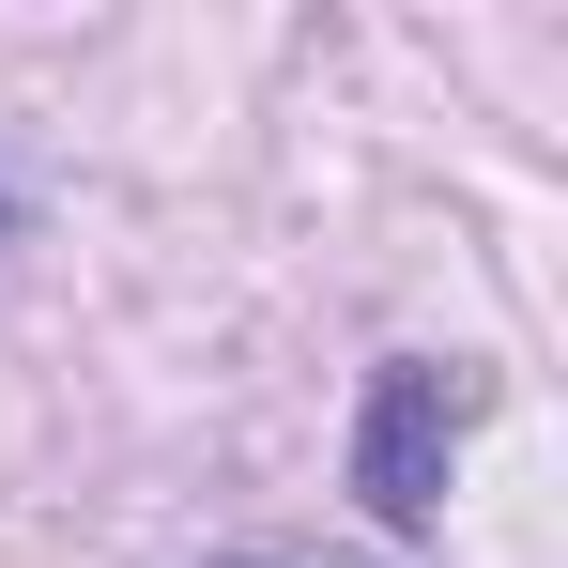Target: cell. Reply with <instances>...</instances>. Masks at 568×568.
<instances>
[{
    "label": "cell",
    "mask_w": 568,
    "mask_h": 568,
    "mask_svg": "<svg viewBox=\"0 0 568 568\" xmlns=\"http://www.w3.org/2000/svg\"><path fill=\"white\" fill-rule=\"evenodd\" d=\"M476 369H430V354H384L369 369V415H354V491H369V523H446V462H462Z\"/></svg>",
    "instance_id": "1"
},
{
    "label": "cell",
    "mask_w": 568,
    "mask_h": 568,
    "mask_svg": "<svg viewBox=\"0 0 568 568\" xmlns=\"http://www.w3.org/2000/svg\"><path fill=\"white\" fill-rule=\"evenodd\" d=\"M231 568H369V554H231Z\"/></svg>",
    "instance_id": "2"
}]
</instances>
